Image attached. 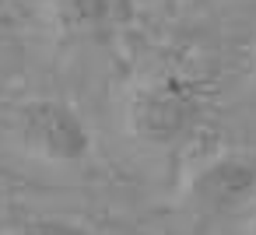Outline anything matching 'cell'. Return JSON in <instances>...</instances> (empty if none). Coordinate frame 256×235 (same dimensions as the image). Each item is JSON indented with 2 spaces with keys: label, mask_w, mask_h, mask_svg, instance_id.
<instances>
[{
  "label": "cell",
  "mask_w": 256,
  "mask_h": 235,
  "mask_svg": "<svg viewBox=\"0 0 256 235\" xmlns=\"http://www.w3.org/2000/svg\"><path fill=\"white\" fill-rule=\"evenodd\" d=\"M11 126L18 140L46 162L74 165L92 154V130L84 116L56 95H32L18 102L11 109Z\"/></svg>",
  "instance_id": "2"
},
{
  "label": "cell",
  "mask_w": 256,
  "mask_h": 235,
  "mask_svg": "<svg viewBox=\"0 0 256 235\" xmlns=\"http://www.w3.org/2000/svg\"><path fill=\"white\" fill-rule=\"evenodd\" d=\"M207 112L204 84L182 70H158L144 78L126 102V126L151 148H179L190 140Z\"/></svg>",
  "instance_id": "1"
},
{
  "label": "cell",
  "mask_w": 256,
  "mask_h": 235,
  "mask_svg": "<svg viewBox=\"0 0 256 235\" xmlns=\"http://www.w3.org/2000/svg\"><path fill=\"white\" fill-rule=\"evenodd\" d=\"M0 214H4V193H0Z\"/></svg>",
  "instance_id": "5"
},
{
  "label": "cell",
  "mask_w": 256,
  "mask_h": 235,
  "mask_svg": "<svg viewBox=\"0 0 256 235\" xmlns=\"http://www.w3.org/2000/svg\"><path fill=\"white\" fill-rule=\"evenodd\" d=\"M4 235H88L81 224L50 214H8Z\"/></svg>",
  "instance_id": "4"
},
{
  "label": "cell",
  "mask_w": 256,
  "mask_h": 235,
  "mask_svg": "<svg viewBox=\"0 0 256 235\" xmlns=\"http://www.w3.org/2000/svg\"><path fill=\"white\" fill-rule=\"evenodd\" d=\"M249 235H256V224H252V232H249Z\"/></svg>",
  "instance_id": "6"
},
{
  "label": "cell",
  "mask_w": 256,
  "mask_h": 235,
  "mask_svg": "<svg viewBox=\"0 0 256 235\" xmlns=\"http://www.w3.org/2000/svg\"><path fill=\"white\" fill-rule=\"evenodd\" d=\"M256 196V148H232L204 162L190 179V207L200 224L242 210Z\"/></svg>",
  "instance_id": "3"
}]
</instances>
